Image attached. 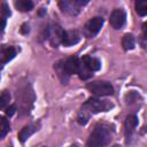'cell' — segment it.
Instances as JSON below:
<instances>
[{
    "label": "cell",
    "mask_w": 147,
    "mask_h": 147,
    "mask_svg": "<svg viewBox=\"0 0 147 147\" xmlns=\"http://www.w3.org/2000/svg\"><path fill=\"white\" fill-rule=\"evenodd\" d=\"M111 140V131L107 125L99 124L90 134L86 147H105Z\"/></svg>",
    "instance_id": "cell-1"
},
{
    "label": "cell",
    "mask_w": 147,
    "mask_h": 147,
    "mask_svg": "<svg viewBox=\"0 0 147 147\" xmlns=\"http://www.w3.org/2000/svg\"><path fill=\"white\" fill-rule=\"evenodd\" d=\"M113 107V105L107 100H100L96 98L88 99L82 107V109L86 110L90 114H95L100 111H107Z\"/></svg>",
    "instance_id": "cell-2"
},
{
    "label": "cell",
    "mask_w": 147,
    "mask_h": 147,
    "mask_svg": "<svg viewBox=\"0 0 147 147\" xmlns=\"http://www.w3.org/2000/svg\"><path fill=\"white\" fill-rule=\"evenodd\" d=\"M87 88L95 95H99V96H105V95H111L114 93V87L111 86L110 83L108 82H100V80H96V82H92V83H88L87 84Z\"/></svg>",
    "instance_id": "cell-3"
},
{
    "label": "cell",
    "mask_w": 147,
    "mask_h": 147,
    "mask_svg": "<svg viewBox=\"0 0 147 147\" xmlns=\"http://www.w3.org/2000/svg\"><path fill=\"white\" fill-rule=\"evenodd\" d=\"M63 36H64V30L57 24H53L46 29V38L49 39L53 46H57L59 44H61Z\"/></svg>",
    "instance_id": "cell-4"
},
{
    "label": "cell",
    "mask_w": 147,
    "mask_h": 147,
    "mask_svg": "<svg viewBox=\"0 0 147 147\" xmlns=\"http://www.w3.org/2000/svg\"><path fill=\"white\" fill-rule=\"evenodd\" d=\"M86 3L87 1H82V0H64L59 2V6L64 13L69 15H77L80 10V7Z\"/></svg>",
    "instance_id": "cell-5"
},
{
    "label": "cell",
    "mask_w": 147,
    "mask_h": 147,
    "mask_svg": "<svg viewBox=\"0 0 147 147\" xmlns=\"http://www.w3.org/2000/svg\"><path fill=\"white\" fill-rule=\"evenodd\" d=\"M103 25V18L100 16H95L93 18H91L84 26V33L86 37L92 38L94 37L102 28Z\"/></svg>",
    "instance_id": "cell-6"
},
{
    "label": "cell",
    "mask_w": 147,
    "mask_h": 147,
    "mask_svg": "<svg viewBox=\"0 0 147 147\" xmlns=\"http://www.w3.org/2000/svg\"><path fill=\"white\" fill-rule=\"evenodd\" d=\"M110 25L114 29H121L123 28V25L126 22V14L122 8H117L114 9L113 13L110 14V18H109Z\"/></svg>",
    "instance_id": "cell-7"
},
{
    "label": "cell",
    "mask_w": 147,
    "mask_h": 147,
    "mask_svg": "<svg viewBox=\"0 0 147 147\" xmlns=\"http://www.w3.org/2000/svg\"><path fill=\"white\" fill-rule=\"evenodd\" d=\"M64 63V67L68 71L69 75H72V74H79L80 71V67H82V62L78 57L76 56H71L69 59H67L65 61H63Z\"/></svg>",
    "instance_id": "cell-8"
},
{
    "label": "cell",
    "mask_w": 147,
    "mask_h": 147,
    "mask_svg": "<svg viewBox=\"0 0 147 147\" xmlns=\"http://www.w3.org/2000/svg\"><path fill=\"white\" fill-rule=\"evenodd\" d=\"M79 40H80L79 32L76 31V30H70V31H64V36H63V39H62L61 44L69 47V46H72L75 44H77Z\"/></svg>",
    "instance_id": "cell-9"
},
{
    "label": "cell",
    "mask_w": 147,
    "mask_h": 147,
    "mask_svg": "<svg viewBox=\"0 0 147 147\" xmlns=\"http://www.w3.org/2000/svg\"><path fill=\"white\" fill-rule=\"evenodd\" d=\"M80 61H82L83 65H84L90 72L98 71V70L101 68V62H100L98 59L92 57V56H90V55H84Z\"/></svg>",
    "instance_id": "cell-10"
},
{
    "label": "cell",
    "mask_w": 147,
    "mask_h": 147,
    "mask_svg": "<svg viewBox=\"0 0 147 147\" xmlns=\"http://www.w3.org/2000/svg\"><path fill=\"white\" fill-rule=\"evenodd\" d=\"M16 55V49L10 45L0 46V63H6L10 61Z\"/></svg>",
    "instance_id": "cell-11"
},
{
    "label": "cell",
    "mask_w": 147,
    "mask_h": 147,
    "mask_svg": "<svg viewBox=\"0 0 147 147\" xmlns=\"http://www.w3.org/2000/svg\"><path fill=\"white\" fill-rule=\"evenodd\" d=\"M54 68H55V71H56V74H57L59 78L61 79V82H62L63 84H67V82H68L70 75L68 74V71H67V69H65V67H64L63 61L56 62L55 65H54Z\"/></svg>",
    "instance_id": "cell-12"
},
{
    "label": "cell",
    "mask_w": 147,
    "mask_h": 147,
    "mask_svg": "<svg viewBox=\"0 0 147 147\" xmlns=\"http://www.w3.org/2000/svg\"><path fill=\"white\" fill-rule=\"evenodd\" d=\"M37 126L34 124H29V125H25L20 132H18V139L21 142H24L28 138H30L36 131H37Z\"/></svg>",
    "instance_id": "cell-13"
},
{
    "label": "cell",
    "mask_w": 147,
    "mask_h": 147,
    "mask_svg": "<svg viewBox=\"0 0 147 147\" xmlns=\"http://www.w3.org/2000/svg\"><path fill=\"white\" fill-rule=\"evenodd\" d=\"M134 45H136V39L131 34V33H126L123 39H122V46L125 51H131L134 48Z\"/></svg>",
    "instance_id": "cell-14"
},
{
    "label": "cell",
    "mask_w": 147,
    "mask_h": 147,
    "mask_svg": "<svg viewBox=\"0 0 147 147\" xmlns=\"http://www.w3.org/2000/svg\"><path fill=\"white\" fill-rule=\"evenodd\" d=\"M137 124H138V118H137V116H134V115L127 116V117H126V121H125V131H126V133L131 134V133L134 131Z\"/></svg>",
    "instance_id": "cell-15"
},
{
    "label": "cell",
    "mask_w": 147,
    "mask_h": 147,
    "mask_svg": "<svg viewBox=\"0 0 147 147\" xmlns=\"http://www.w3.org/2000/svg\"><path fill=\"white\" fill-rule=\"evenodd\" d=\"M15 7L21 11H29L33 8V2L31 0H17L15 1Z\"/></svg>",
    "instance_id": "cell-16"
},
{
    "label": "cell",
    "mask_w": 147,
    "mask_h": 147,
    "mask_svg": "<svg viewBox=\"0 0 147 147\" xmlns=\"http://www.w3.org/2000/svg\"><path fill=\"white\" fill-rule=\"evenodd\" d=\"M9 131V123L8 121L3 117V116H0V139L3 138Z\"/></svg>",
    "instance_id": "cell-17"
},
{
    "label": "cell",
    "mask_w": 147,
    "mask_h": 147,
    "mask_svg": "<svg viewBox=\"0 0 147 147\" xmlns=\"http://www.w3.org/2000/svg\"><path fill=\"white\" fill-rule=\"evenodd\" d=\"M136 11L140 16H145L147 14V1H144V0L136 1Z\"/></svg>",
    "instance_id": "cell-18"
},
{
    "label": "cell",
    "mask_w": 147,
    "mask_h": 147,
    "mask_svg": "<svg viewBox=\"0 0 147 147\" xmlns=\"http://www.w3.org/2000/svg\"><path fill=\"white\" fill-rule=\"evenodd\" d=\"M10 101V94L8 91H3L1 94H0V109H3L5 107L8 106Z\"/></svg>",
    "instance_id": "cell-19"
},
{
    "label": "cell",
    "mask_w": 147,
    "mask_h": 147,
    "mask_svg": "<svg viewBox=\"0 0 147 147\" xmlns=\"http://www.w3.org/2000/svg\"><path fill=\"white\" fill-rule=\"evenodd\" d=\"M90 113H87L86 110H84V109H82L80 111H79V114H78V116H77V121H78V123L80 124V125H84V124H86L87 122H88V118H90Z\"/></svg>",
    "instance_id": "cell-20"
},
{
    "label": "cell",
    "mask_w": 147,
    "mask_h": 147,
    "mask_svg": "<svg viewBox=\"0 0 147 147\" xmlns=\"http://www.w3.org/2000/svg\"><path fill=\"white\" fill-rule=\"evenodd\" d=\"M0 14L3 16V17H7V16H10V10H9V7L6 2L1 3L0 5Z\"/></svg>",
    "instance_id": "cell-21"
},
{
    "label": "cell",
    "mask_w": 147,
    "mask_h": 147,
    "mask_svg": "<svg viewBox=\"0 0 147 147\" xmlns=\"http://www.w3.org/2000/svg\"><path fill=\"white\" fill-rule=\"evenodd\" d=\"M15 111H16V106H15V105H11V106H9V107L7 108L6 114H7L8 116H13V115L15 114Z\"/></svg>",
    "instance_id": "cell-22"
},
{
    "label": "cell",
    "mask_w": 147,
    "mask_h": 147,
    "mask_svg": "<svg viewBox=\"0 0 147 147\" xmlns=\"http://www.w3.org/2000/svg\"><path fill=\"white\" fill-rule=\"evenodd\" d=\"M5 26H6V20L3 17H0V33L3 31Z\"/></svg>",
    "instance_id": "cell-23"
},
{
    "label": "cell",
    "mask_w": 147,
    "mask_h": 147,
    "mask_svg": "<svg viewBox=\"0 0 147 147\" xmlns=\"http://www.w3.org/2000/svg\"><path fill=\"white\" fill-rule=\"evenodd\" d=\"M69 147H78L76 144H74V145H71V146H69Z\"/></svg>",
    "instance_id": "cell-24"
},
{
    "label": "cell",
    "mask_w": 147,
    "mask_h": 147,
    "mask_svg": "<svg viewBox=\"0 0 147 147\" xmlns=\"http://www.w3.org/2000/svg\"><path fill=\"white\" fill-rule=\"evenodd\" d=\"M113 147H122V146H119V145H114Z\"/></svg>",
    "instance_id": "cell-25"
},
{
    "label": "cell",
    "mask_w": 147,
    "mask_h": 147,
    "mask_svg": "<svg viewBox=\"0 0 147 147\" xmlns=\"http://www.w3.org/2000/svg\"><path fill=\"white\" fill-rule=\"evenodd\" d=\"M8 147H11V146H8Z\"/></svg>",
    "instance_id": "cell-26"
}]
</instances>
